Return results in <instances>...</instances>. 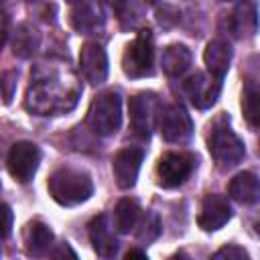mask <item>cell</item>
<instances>
[{"instance_id":"obj_3","label":"cell","mask_w":260,"mask_h":260,"mask_svg":"<svg viewBox=\"0 0 260 260\" xmlns=\"http://www.w3.org/2000/svg\"><path fill=\"white\" fill-rule=\"evenodd\" d=\"M49 195L63 207H73L93 195V181L85 171L61 167L51 173L47 181Z\"/></svg>"},{"instance_id":"obj_34","label":"cell","mask_w":260,"mask_h":260,"mask_svg":"<svg viewBox=\"0 0 260 260\" xmlns=\"http://www.w3.org/2000/svg\"><path fill=\"white\" fill-rule=\"evenodd\" d=\"M67 2H71V4H79V2H83V0H67Z\"/></svg>"},{"instance_id":"obj_19","label":"cell","mask_w":260,"mask_h":260,"mask_svg":"<svg viewBox=\"0 0 260 260\" xmlns=\"http://www.w3.org/2000/svg\"><path fill=\"white\" fill-rule=\"evenodd\" d=\"M228 193L234 201L242 205H254L260 199V183L258 177L250 171L238 173L230 183H228Z\"/></svg>"},{"instance_id":"obj_9","label":"cell","mask_w":260,"mask_h":260,"mask_svg":"<svg viewBox=\"0 0 260 260\" xmlns=\"http://www.w3.org/2000/svg\"><path fill=\"white\" fill-rule=\"evenodd\" d=\"M39 165H41V148L35 142L20 140L10 146L6 167H8L10 177L16 183H22V185L28 183L35 177Z\"/></svg>"},{"instance_id":"obj_4","label":"cell","mask_w":260,"mask_h":260,"mask_svg":"<svg viewBox=\"0 0 260 260\" xmlns=\"http://www.w3.org/2000/svg\"><path fill=\"white\" fill-rule=\"evenodd\" d=\"M85 126L102 138H108L116 134L122 126V98L118 91L108 89L98 93L87 110Z\"/></svg>"},{"instance_id":"obj_18","label":"cell","mask_w":260,"mask_h":260,"mask_svg":"<svg viewBox=\"0 0 260 260\" xmlns=\"http://www.w3.org/2000/svg\"><path fill=\"white\" fill-rule=\"evenodd\" d=\"M232 45L223 39H213L207 43L205 51H203V61H205V67H207V73L223 79V75L228 73L230 69V63H232Z\"/></svg>"},{"instance_id":"obj_36","label":"cell","mask_w":260,"mask_h":260,"mask_svg":"<svg viewBox=\"0 0 260 260\" xmlns=\"http://www.w3.org/2000/svg\"><path fill=\"white\" fill-rule=\"evenodd\" d=\"M2 2H4V0H0V4H2Z\"/></svg>"},{"instance_id":"obj_2","label":"cell","mask_w":260,"mask_h":260,"mask_svg":"<svg viewBox=\"0 0 260 260\" xmlns=\"http://www.w3.org/2000/svg\"><path fill=\"white\" fill-rule=\"evenodd\" d=\"M207 150H209L211 158L215 160V165L221 171L232 169V167H236V165H240L244 160L246 146H244L242 138L232 130V124H230V116L228 114H219L209 124Z\"/></svg>"},{"instance_id":"obj_23","label":"cell","mask_w":260,"mask_h":260,"mask_svg":"<svg viewBox=\"0 0 260 260\" xmlns=\"http://www.w3.org/2000/svg\"><path fill=\"white\" fill-rule=\"evenodd\" d=\"M242 110H244V118L250 124V128L256 130L258 122H260V87H258L256 79H246V83H244Z\"/></svg>"},{"instance_id":"obj_7","label":"cell","mask_w":260,"mask_h":260,"mask_svg":"<svg viewBox=\"0 0 260 260\" xmlns=\"http://www.w3.org/2000/svg\"><path fill=\"white\" fill-rule=\"evenodd\" d=\"M158 108H160L158 98L152 91H140V93L130 98V102H128L130 128L138 138H142V140L150 138L154 124H156Z\"/></svg>"},{"instance_id":"obj_33","label":"cell","mask_w":260,"mask_h":260,"mask_svg":"<svg viewBox=\"0 0 260 260\" xmlns=\"http://www.w3.org/2000/svg\"><path fill=\"white\" fill-rule=\"evenodd\" d=\"M142 2H144L146 6H156V4L160 2V0H142Z\"/></svg>"},{"instance_id":"obj_1","label":"cell","mask_w":260,"mask_h":260,"mask_svg":"<svg viewBox=\"0 0 260 260\" xmlns=\"http://www.w3.org/2000/svg\"><path fill=\"white\" fill-rule=\"evenodd\" d=\"M81 98V85L63 65H35L30 85L24 95V108L35 116H59L71 112Z\"/></svg>"},{"instance_id":"obj_31","label":"cell","mask_w":260,"mask_h":260,"mask_svg":"<svg viewBox=\"0 0 260 260\" xmlns=\"http://www.w3.org/2000/svg\"><path fill=\"white\" fill-rule=\"evenodd\" d=\"M49 256H53V258H61V256H71V258H77V254L69 248V244L67 242H63V244H59V248H55V250H49Z\"/></svg>"},{"instance_id":"obj_12","label":"cell","mask_w":260,"mask_h":260,"mask_svg":"<svg viewBox=\"0 0 260 260\" xmlns=\"http://www.w3.org/2000/svg\"><path fill=\"white\" fill-rule=\"evenodd\" d=\"M232 219V205L223 195L207 193L201 201L197 223L203 232H215Z\"/></svg>"},{"instance_id":"obj_37","label":"cell","mask_w":260,"mask_h":260,"mask_svg":"<svg viewBox=\"0 0 260 260\" xmlns=\"http://www.w3.org/2000/svg\"><path fill=\"white\" fill-rule=\"evenodd\" d=\"M0 189H2V185H0Z\"/></svg>"},{"instance_id":"obj_20","label":"cell","mask_w":260,"mask_h":260,"mask_svg":"<svg viewBox=\"0 0 260 260\" xmlns=\"http://www.w3.org/2000/svg\"><path fill=\"white\" fill-rule=\"evenodd\" d=\"M160 67L169 77H181L191 67V51L181 43L165 47L160 55Z\"/></svg>"},{"instance_id":"obj_30","label":"cell","mask_w":260,"mask_h":260,"mask_svg":"<svg viewBox=\"0 0 260 260\" xmlns=\"http://www.w3.org/2000/svg\"><path fill=\"white\" fill-rule=\"evenodd\" d=\"M116 12H118V16H120V20H124V16H126V12H128V8H132L130 6V0H106Z\"/></svg>"},{"instance_id":"obj_15","label":"cell","mask_w":260,"mask_h":260,"mask_svg":"<svg viewBox=\"0 0 260 260\" xmlns=\"http://www.w3.org/2000/svg\"><path fill=\"white\" fill-rule=\"evenodd\" d=\"M228 28L236 39H250L258 30V12L254 0H240L228 16Z\"/></svg>"},{"instance_id":"obj_10","label":"cell","mask_w":260,"mask_h":260,"mask_svg":"<svg viewBox=\"0 0 260 260\" xmlns=\"http://www.w3.org/2000/svg\"><path fill=\"white\" fill-rule=\"evenodd\" d=\"M221 81L223 79L211 73H195L183 83V91L197 110H207L217 102L221 91Z\"/></svg>"},{"instance_id":"obj_28","label":"cell","mask_w":260,"mask_h":260,"mask_svg":"<svg viewBox=\"0 0 260 260\" xmlns=\"http://www.w3.org/2000/svg\"><path fill=\"white\" fill-rule=\"evenodd\" d=\"M12 219H14L12 209L6 203H0V240L6 238V236H10V232H12Z\"/></svg>"},{"instance_id":"obj_22","label":"cell","mask_w":260,"mask_h":260,"mask_svg":"<svg viewBox=\"0 0 260 260\" xmlns=\"http://www.w3.org/2000/svg\"><path fill=\"white\" fill-rule=\"evenodd\" d=\"M140 219V207L136 201L124 197L114 207V228L120 234H130Z\"/></svg>"},{"instance_id":"obj_11","label":"cell","mask_w":260,"mask_h":260,"mask_svg":"<svg viewBox=\"0 0 260 260\" xmlns=\"http://www.w3.org/2000/svg\"><path fill=\"white\" fill-rule=\"evenodd\" d=\"M142 160H144V148H138V146H126L114 154L112 171H114L116 185L120 189H132L136 185Z\"/></svg>"},{"instance_id":"obj_35","label":"cell","mask_w":260,"mask_h":260,"mask_svg":"<svg viewBox=\"0 0 260 260\" xmlns=\"http://www.w3.org/2000/svg\"><path fill=\"white\" fill-rule=\"evenodd\" d=\"M0 256H2V248H0Z\"/></svg>"},{"instance_id":"obj_14","label":"cell","mask_w":260,"mask_h":260,"mask_svg":"<svg viewBox=\"0 0 260 260\" xmlns=\"http://www.w3.org/2000/svg\"><path fill=\"white\" fill-rule=\"evenodd\" d=\"M87 234H89L91 248L100 258H114L118 254L120 244H118V238L114 234V228H112L108 215H104V213L95 215L87 225Z\"/></svg>"},{"instance_id":"obj_27","label":"cell","mask_w":260,"mask_h":260,"mask_svg":"<svg viewBox=\"0 0 260 260\" xmlns=\"http://www.w3.org/2000/svg\"><path fill=\"white\" fill-rule=\"evenodd\" d=\"M213 258H228V260H248V258H250V254H248L244 248L236 246V244H228V246L219 248L217 252H213Z\"/></svg>"},{"instance_id":"obj_32","label":"cell","mask_w":260,"mask_h":260,"mask_svg":"<svg viewBox=\"0 0 260 260\" xmlns=\"http://www.w3.org/2000/svg\"><path fill=\"white\" fill-rule=\"evenodd\" d=\"M126 258H146V252L144 250H128L126 252Z\"/></svg>"},{"instance_id":"obj_16","label":"cell","mask_w":260,"mask_h":260,"mask_svg":"<svg viewBox=\"0 0 260 260\" xmlns=\"http://www.w3.org/2000/svg\"><path fill=\"white\" fill-rule=\"evenodd\" d=\"M53 232L47 223L32 219L24 225L22 230V244H24V252L28 256H45L49 254L51 246H53Z\"/></svg>"},{"instance_id":"obj_13","label":"cell","mask_w":260,"mask_h":260,"mask_svg":"<svg viewBox=\"0 0 260 260\" xmlns=\"http://www.w3.org/2000/svg\"><path fill=\"white\" fill-rule=\"evenodd\" d=\"M79 69L85 81L100 85L108 77V55L100 43H83L79 51Z\"/></svg>"},{"instance_id":"obj_26","label":"cell","mask_w":260,"mask_h":260,"mask_svg":"<svg viewBox=\"0 0 260 260\" xmlns=\"http://www.w3.org/2000/svg\"><path fill=\"white\" fill-rule=\"evenodd\" d=\"M179 10L171 4H162L158 10H156V22L162 26V28H171L179 22Z\"/></svg>"},{"instance_id":"obj_6","label":"cell","mask_w":260,"mask_h":260,"mask_svg":"<svg viewBox=\"0 0 260 260\" xmlns=\"http://www.w3.org/2000/svg\"><path fill=\"white\" fill-rule=\"evenodd\" d=\"M197 169V156L193 152H167L156 162V183L162 189H175L183 185Z\"/></svg>"},{"instance_id":"obj_24","label":"cell","mask_w":260,"mask_h":260,"mask_svg":"<svg viewBox=\"0 0 260 260\" xmlns=\"http://www.w3.org/2000/svg\"><path fill=\"white\" fill-rule=\"evenodd\" d=\"M136 238H138V242H142V244H150V242H154L158 236H160V230H162V223H160V217L154 213V211H146L140 219H138V223H136Z\"/></svg>"},{"instance_id":"obj_21","label":"cell","mask_w":260,"mask_h":260,"mask_svg":"<svg viewBox=\"0 0 260 260\" xmlns=\"http://www.w3.org/2000/svg\"><path fill=\"white\" fill-rule=\"evenodd\" d=\"M41 45V32L35 24L22 22L12 32V53L18 59H28L35 55V51Z\"/></svg>"},{"instance_id":"obj_8","label":"cell","mask_w":260,"mask_h":260,"mask_svg":"<svg viewBox=\"0 0 260 260\" xmlns=\"http://www.w3.org/2000/svg\"><path fill=\"white\" fill-rule=\"evenodd\" d=\"M156 124H158L160 136L167 142L183 144V142H189L193 136V120L187 114V110L179 104H169L158 108Z\"/></svg>"},{"instance_id":"obj_29","label":"cell","mask_w":260,"mask_h":260,"mask_svg":"<svg viewBox=\"0 0 260 260\" xmlns=\"http://www.w3.org/2000/svg\"><path fill=\"white\" fill-rule=\"evenodd\" d=\"M8 37H10V16H8V12L0 10V51L6 45Z\"/></svg>"},{"instance_id":"obj_17","label":"cell","mask_w":260,"mask_h":260,"mask_svg":"<svg viewBox=\"0 0 260 260\" xmlns=\"http://www.w3.org/2000/svg\"><path fill=\"white\" fill-rule=\"evenodd\" d=\"M71 26L81 32V35H91L95 30H100L106 24V14L102 10L100 4L95 2H79V6H75L71 10Z\"/></svg>"},{"instance_id":"obj_25","label":"cell","mask_w":260,"mask_h":260,"mask_svg":"<svg viewBox=\"0 0 260 260\" xmlns=\"http://www.w3.org/2000/svg\"><path fill=\"white\" fill-rule=\"evenodd\" d=\"M16 79H18V71H14V69H8L0 75V91H2L4 104L12 102V95H14V89H16Z\"/></svg>"},{"instance_id":"obj_5","label":"cell","mask_w":260,"mask_h":260,"mask_svg":"<svg viewBox=\"0 0 260 260\" xmlns=\"http://www.w3.org/2000/svg\"><path fill=\"white\" fill-rule=\"evenodd\" d=\"M122 71L132 79L152 75V71H154V39H152L150 28L138 30L134 41L126 47V51L122 55Z\"/></svg>"}]
</instances>
